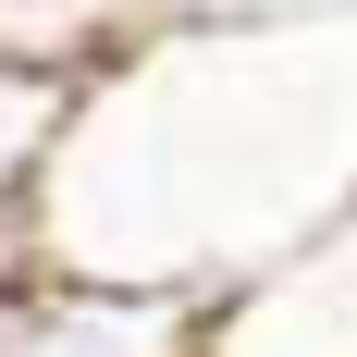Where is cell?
I'll use <instances>...</instances> for the list:
<instances>
[{"mask_svg": "<svg viewBox=\"0 0 357 357\" xmlns=\"http://www.w3.org/2000/svg\"><path fill=\"white\" fill-rule=\"evenodd\" d=\"M50 259L136 284H247L259 259L357 210V0L173 13L74 99L50 173Z\"/></svg>", "mask_w": 357, "mask_h": 357, "instance_id": "1", "label": "cell"}, {"mask_svg": "<svg viewBox=\"0 0 357 357\" xmlns=\"http://www.w3.org/2000/svg\"><path fill=\"white\" fill-rule=\"evenodd\" d=\"M0 357H210V296L50 259L37 284L0 296Z\"/></svg>", "mask_w": 357, "mask_h": 357, "instance_id": "2", "label": "cell"}, {"mask_svg": "<svg viewBox=\"0 0 357 357\" xmlns=\"http://www.w3.org/2000/svg\"><path fill=\"white\" fill-rule=\"evenodd\" d=\"M210 357H357V210L210 296Z\"/></svg>", "mask_w": 357, "mask_h": 357, "instance_id": "3", "label": "cell"}, {"mask_svg": "<svg viewBox=\"0 0 357 357\" xmlns=\"http://www.w3.org/2000/svg\"><path fill=\"white\" fill-rule=\"evenodd\" d=\"M37 271H50V210L37 197H0V296L37 284Z\"/></svg>", "mask_w": 357, "mask_h": 357, "instance_id": "4", "label": "cell"}]
</instances>
